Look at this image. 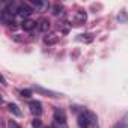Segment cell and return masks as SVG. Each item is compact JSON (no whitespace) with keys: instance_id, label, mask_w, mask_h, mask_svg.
I'll return each instance as SVG.
<instances>
[{"instance_id":"cell-1","label":"cell","mask_w":128,"mask_h":128,"mask_svg":"<svg viewBox=\"0 0 128 128\" xmlns=\"http://www.w3.org/2000/svg\"><path fill=\"white\" fill-rule=\"evenodd\" d=\"M96 120H98L96 114L92 113V112H89V110L80 112L78 113V118H77V124H78L80 128H89L92 125H96Z\"/></svg>"},{"instance_id":"cell-2","label":"cell","mask_w":128,"mask_h":128,"mask_svg":"<svg viewBox=\"0 0 128 128\" xmlns=\"http://www.w3.org/2000/svg\"><path fill=\"white\" fill-rule=\"evenodd\" d=\"M32 12H33V11H32V8H30L29 5H26V3H20V5H18L17 15H20V17H23V18H27V17H30Z\"/></svg>"},{"instance_id":"cell-3","label":"cell","mask_w":128,"mask_h":128,"mask_svg":"<svg viewBox=\"0 0 128 128\" xmlns=\"http://www.w3.org/2000/svg\"><path fill=\"white\" fill-rule=\"evenodd\" d=\"M35 90L41 95H47L50 98H62L63 95L62 94H57V92H53V90H48V89H44V88H39V86H35Z\"/></svg>"},{"instance_id":"cell-4","label":"cell","mask_w":128,"mask_h":128,"mask_svg":"<svg viewBox=\"0 0 128 128\" xmlns=\"http://www.w3.org/2000/svg\"><path fill=\"white\" fill-rule=\"evenodd\" d=\"M29 107H30V112H32L33 114H36V116H39V114L42 113V104H41L39 101H30Z\"/></svg>"},{"instance_id":"cell-5","label":"cell","mask_w":128,"mask_h":128,"mask_svg":"<svg viewBox=\"0 0 128 128\" xmlns=\"http://www.w3.org/2000/svg\"><path fill=\"white\" fill-rule=\"evenodd\" d=\"M54 120L57 122V124H65L66 122V116H65V112L63 110H60V108H56L54 110Z\"/></svg>"},{"instance_id":"cell-6","label":"cell","mask_w":128,"mask_h":128,"mask_svg":"<svg viewBox=\"0 0 128 128\" xmlns=\"http://www.w3.org/2000/svg\"><path fill=\"white\" fill-rule=\"evenodd\" d=\"M36 26H38V24H36V21H33V20H24V21L21 23V27H23L24 30H27V32L33 30Z\"/></svg>"},{"instance_id":"cell-7","label":"cell","mask_w":128,"mask_h":128,"mask_svg":"<svg viewBox=\"0 0 128 128\" xmlns=\"http://www.w3.org/2000/svg\"><path fill=\"white\" fill-rule=\"evenodd\" d=\"M84 21H86V12H83V11L77 12V15H76V26H82V24H84Z\"/></svg>"},{"instance_id":"cell-8","label":"cell","mask_w":128,"mask_h":128,"mask_svg":"<svg viewBox=\"0 0 128 128\" xmlns=\"http://www.w3.org/2000/svg\"><path fill=\"white\" fill-rule=\"evenodd\" d=\"M38 27H39V30H41V32H47V30L50 29V21H48L47 18H42V20L39 21Z\"/></svg>"},{"instance_id":"cell-9","label":"cell","mask_w":128,"mask_h":128,"mask_svg":"<svg viewBox=\"0 0 128 128\" xmlns=\"http://www.w3.org/2000/svg\"><path fill=\"white\" fill-rule=\"evenodd\" d=\"M57 41H59V36H57V35H48V36L44 38V42H45L47 45H53V44H56Z\"/></svg>"},{"instance_id":"cell-10","label":"cell","mask_w":128,"mask_h":128,"mask_svg":"<svg viewBox=\"0 0 128 128\" xmlns=\"http://www.w3.org/2000/svg\"><path fill=\"white\" fill-rule=\"evenodd\" d=\"M8 108H9V112H11L12 114H15V116H21V110L18 108V106H17V104L11 102V104H8Z\"/></svg>"},{"instance_id":"cell-11","label":"cell","mask_w":128,"mask_h":128,"mask_svg":"<svg viewBox=\"0 0 128 128\" xmlns=\"http://www.w3.org/2000/svg\"><path fill=\"white\" fill-rule=\"evenodd\" d=\"M78 41H83V42L89 44V42H92V41H94V36H92V35H89V33H86V35H80Z\"/></svg>"},{"instance_id":"cell-12","label":"cell","mask_w":128,"mask_h":128,"mask_svg":"<svg viewBox=\"0 0 128 128\" xmlns=\"http://www.w3.org/2000/svg\"><path fill=\"white\" fill-rule=\"evenodd\" d=\"M119 124H120V125H122L124 128H128V112H126V113L124 114V118H122V119L119 120Z\"/></svg>"},{"instance_id":"cell-13","label":"cell","mask_w":128,"mask_h":128,"mask_svg":"<svg viewBox=\"0 0 128 128\" xmlns=\"http://www.w3.org/2000/svg\"><path fill=\"white\" fill-rule=\"evenodd\" d=\"M118 20H119L120 23H126V21H128V15L125 14V11H122V12L118 15Z\"/></svg>"},{"instance_id":"cell-14","label":"cell","mask_w":128,"mask_h":128,"mask_svg":"<svg viewBox=\"0 0 128 128\" xmlns=\"http://www.w3.org/2000/svg\"><path fill=\"white\" fill-rule=\"evenodd\" d=\"M21 96H23V98L32 96V90H30V89H23V90H21Z\"/></svg>"},{"instance_id":"cell-15","label":"cell","mask_w":128,"mask_h":128,"mask_svg":"<svg viewBox=\"0 0 128 128\" xmlns=\"http://www.w3.org/2000/svg\"><path fill=\"white\" fill-rule=\"evenodd\" d=\"M60 11H62V6H60V5H54V6H53V14H54V15H59Z\"/></svg>"},{"instance_id":"cell-16","label":"cell","mask_w":128,"mask_h":128,"mask_svg":"<svg viewBox=\"0 0 128 128\" xmlns=\"http://www.w3.org/2000/svg\"><path fill=\"white\" fill-rule=\"evenodd\" d=\"M8 128H21V126H20L15 120H9V122H8Z\"/></svg>"},{"instance_id":"cell-17","label":"cell","mask_w":128,"mask_h":128,"mask_svg":"<svg viewBox=\"0 0 128 128\" xmlns=\"http://www.w3.org/2000/svg\"><path fill=\"white\" fill-rule=\"evenodd\" d=\"M41 125H42V124H41L39 119H35V120L32 122V126H33V128H41Z\"/></svg>"},{"instance_id":"cell-18","label":"cell","mask_w":128,"mask_h":128,"mask_svg":"<svg viewBox=\"0 0 128 128\" xmlns=\"http://www.w3.org/2000/svg\"><path fill=\"white\" fill-rule=\"evenodd\" d=\"M32 3H33L36 8H41V6H42V2H41V0H32Z\"/></svg>"},{"instance_id":"cell-19","label":"cell","mask_w":128,"mask_h":128,"mask_svg":"<svg viewBox=\"0 0 128 128\" xmlns=\"http://www.w3.org/2000/svg\"><path fill=\"white\" fill-rule=\"evenodd\" d=\"M113 128H124V126H122V125H120V124H119V122H118V124H116V125H114V126H113Z\"/></svg>"},{"instance_id":"cell-20","label":"cell","mask_w":128,"mask_h":128,"mask_svg":"<svg viewBox=\"0 0 128 128\" xmlns=\"http://www.w3.org/2000/svg\"><path fill=\"white\" fill-rule=\"evenodd\" d=\"M47 128H51V126H47Z\"/></svg>"}]
</instances>
